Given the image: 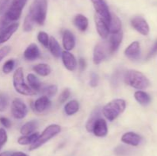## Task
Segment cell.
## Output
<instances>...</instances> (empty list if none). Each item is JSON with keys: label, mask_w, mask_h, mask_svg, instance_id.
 <instances>
[{"label": "cell", "mask_w": 157, "mask_h": 156, "mask_svg": "<svg viewBox=\"0 0 157 156\" xmlns=\"http://www.w3.org/2000/svg\"><path fill=\"white\" fill-rule=\"evenodd\" d=\"M126 84L137 90H145L150 86V81L141 72L135 70H129L125 72L124 76Z\"/></svg>", "instance_id": "obj_1"}, {"label": "cell", "mask_w": 157, "mask_h": 156, "mask_svg": "<svg viewBox=\"0 0 157 156\" xmlns=\"http://www.w3.org/2000/svg\"><path fill=\"white\" fill-rule=\"evenodd\" d=\"M47 9V0H34L29 8L28 15L33 19L35 23L39 25H43L46 19Z\"/></svg>", "instance_id": "obj_2"}, {"label": "cell", "mask_w": 157, "mask_h": 156, "mask_svg": "<svg viewBox=\"0 0 157 156\" xmlns=\"http://www.w3.org/2000/svg\"><path fill=\"white\" fill-rule=\"evenodd\" d=\"M126 109V101L123 99H115L106 104L102 109V113L109 121L116 119Z\"/></svg>", "instance_id": "obj_3"}, {"label": "cell", "mask_w": 157, "mask_h": 156, "mask_svg": "<svg viewBox=\"0 0 157 156\" xmlns=\"http://www.w3.org/2000/svg\"><path fill=\"white\" fill-rule=\"evenodd\" d=\"M61 132V126L57 124H52V125H48L46 127L45 129L42 132L41 135L38 137V139L30 145L29 147V150L30 151H33V150L37 149L41 145H44V143L52 139L57 135L59 134Z\"/></svg>", "instance_id": "obj_4"}, {"label": "cell", "mask_w": 157, "mask_h": 156, "mask_svg": "<svg viewBox=\"0 0 157 156\" xmlns=\"http://www.w3.org/2000/svg\"><path fill=\"white\" fill-rule=\"evenodd\" d=\"M13 87L16 92L21 95L25 96H34L36 94V92L30 88L29 86L25 84L24 80L23 69L18 67L13 74Z\"/></svg>", "instance_id": "obj_5"}, {"label": "cell", "mask_w": 157, "mask_h": 156, "mask_svg": "<svg viewBox=\"0 0 157 156\" xmlns=\"http://www.w3.org/2000/svg\"><path fill=\"white\" fill-rule=\"evenodd\" d=\"M26 3L27 0H12L9 8L5 12V15L11 21H17L21 17V12Z\"/></svg>", "instance_id": "obj_6"}, {"label": "cell", "mask_w": 157, "mask_h": 156, "mask_svg": "<svg viewBox=\"0 0 157 156\" xmlns=\"http://www.w3.org/2000/svg\"><path fill=\"white\" fill-rule=\"evenodd\" d=\"M11 111H12V114L15 119H21L25 117L27 115L28 107L21 99L16 98L12 101Z\"/></svg>", "instance_id": "obj_7"}, {"label": "cell", "mask_w": 157, "mask_h": 156, "mask_svg": "<svg viewBox=\"0 0 157 156\" xmlns=\"http://www.w3.org/2000/svg\"><path fill=\"white\" fill-rule=\"evenodd\" d=\"M91 2L94 7L96 15H99L110 24L111 14L105 0H91Z\"/></svg>", "instance_id": "obj_8"}, {"label": "cell", "mask_w": 157, "mask_h": 156, "mask_svg": "<svg viewBox=\"0 0 157 156\" xmlns=\"http://www.w3.org/2000/svg\"><path fill=\"white\" fill-rule=\"evenodd\" d=\"M108 50V44L100 42L95 46L94 50L93 61L95 64H99L106 58Z\"/></svg>", "instance_id": "obj_9"}, {"label": "cell", "mask_w": 157, "mask_h": 156, "mask_svg": "<svg viewBox=\"0 0 157 156\" xmlns=\"http://www.w3.org/2000/svg\"><path fill=\"white\" fill-rule=\"evenodd\" d=\"M131 25L133 28L143 35H147L150 32V26L144 18L136 16L131 19Z\"/></svg>", "instance_id": "obj_10"}, {"label": "cell", "mask_w": 157, "mask_h": 156, "mask_svg": "<svg viewBox=\"0 0 157 156\" xmlns=\"http://www.w3.org/2000/svg\"><path fill=\"white\" fill-rule=\"evenodd\" d=\"M94 21L97 31H98L100 36L104 39L107 38L108 37L109 33H110V28H109L110 24L107 21H105L104 18H102L96 14H95Z\"/></svg>", "instance_id": "obj_11"}, {"label": "cell", "mask_w": 157, "mask_h": 156, "mask_svg": "<svg viewBox=\"0 0 157 156\" xmlns=\"http://www.w3.org/2000/svg\"><path fill=\"white\" fill-rule=\"evenodd\" d=\"M110 34H111V35H110V40H109L108 50L109 53L113 54L117 51L118 47L121 45V42H122L123 37H124V34H123L122 30Z\"/></svg>", "instance_id": "obj_12"}, {"label": "cell", "mask_w": 157, "mask_h": 156, "mask_svg": "<svg viewBox=\"0 0 157 156\" xmlns=\"http://www.w3.org/2000/svg\"><path fill=\"white\" fill-rule=\"evenodd\" d=\"M124 54L129 59L132 61H136L140 58V44L138 41L132 42L127 48L125 49Z\"/></svg>", "instance_id": "obj_13"}, {"label": "cell", "mask_w": 157, "mask_h": 156, "mask_svg": "<svg viewBox=\"0 0 157 156\" xmlns=\"http://www.w3.org/2000/svg\"><path fill=\"white\" fill-rule=\"evenodd\" d=\"M92 132L94 134L95 136H98V137H105L108 132L107 124L105 119L102 118L98 119L94 125Z\"/></svg>", "instance_id": "obj_14"}, {"label": "cell", "mask_w": 157, "mask_h": 156, "mask_svg": "<svg viewBox=\"0 0 157 156\" xmlns=\"http://www.w3.org/2000/svg\"><path fill=\"white\" fill-rule=\"evenodd\" d=\"M61 57L62 58L63 64H64L66 69H67L70 71L75 70L77 66H78V63H77V60L75 57L71 53H70L67 50H64L61 53Z\"/></svg>", "instance_id": "obj_15"}, {"label": "cell", "mask_w": 157, "mask_h": 156, "mask_svg": "<svg viewBox=\"0 0 157 156\" xmlns=\"http://www.w3.org/2000/svg\"><path fill=\"white\" fill-rule=\"evenodd\" d=\"M142 140V137L139 134L133 132H128L123 135L121 138V141L127 145H133V146H137L140 145Z\"/></svg>", "instance_id": "obj_16"}, {"label": "cell", "mask_w": 157, "mask_h": 156, "mask_svg": "<svg viewBox=\"0 0 157 156\" xmlns=\"http://www.w3.org/2000/svg\"><path fill=\"white\" fill-rule=\"evenodd\" d=\"M63 47L65 50H71L75 47V38L73 33L69 30H65L62 36Z\"/></svg>", "instance_id": "obj_17"}, {"label": "cell", "mask_w": 157, "mask_h": 156, "mask_svg": "<svg viewBox=\"0 0 157 156\" xmlns=\"http://www.w3.org/2000/svg\"><path fill=\"white\" fill-rule=\"evenodd\" d=\"M40 57V50L37 44H31L24 52V58L26 61H33Z\"/></svg>", "instance_id": "obj_18"}, {"label": "cell", "mask_w": 157, "mask_h": 156, "mask_svg": "<svg viewBox=\"0 0 157 156\" xmlns=\"http://www.w3.org/2000/svg\"><path fill=\"white\" fill-rule=\"evenodd\" d=\"M18 26H19V24L17 22L12 23L10 25L8 26L4 31L1 32L0 34V45L3 43L6 42L8 40L10 39L11 37L12 36L14 33L18 30Z\"/></svg>", "instance_id": "obj_19"}, {"label": "cell", "mask_w": 157, "mask_h": 156, "mask_svg": "<svg viewBox=\"0 0 157 156\" xmlns=\"http://www.w3.org/2000/svg\"><path fill=\"white\" fill-rule=\"evenodd\" d=\"M51 104L52 102L49 98L45 96H42L38 98L34 102V108L38 113H43L51 106Z\"/></svg>", "instance_id": "obj_20"}, {"label": "cell", "mask_w": 157, "mask_h": 156, "mask_svg": "<svg viewBox=\"0 0 157 156\" xmlns=\"http://www.w3.org/2000/svg\"><path fill=\"white\" fill-rule=\"evenodd\" d=\"M101 108L100 106H98L92 111L91 113H90V116H89L88 119H87V123H86V129H87V132H92V130H93V127L95 122H96L98 119L101 118Z\"/></svg>", "instance_id": "obj_21"}, {"label": "cell", "mask_w": 157, "mask_h": 156, "mask_svg": "<svg viewBox=\"0 0 157 156\" xmlns=\"http://www.w3.org/2000/svg\"><path fill=\"white\" fill-rule=\"evenodd\" d=\"M74 24L80 31L85 32L88 27V19L84 15L78 14L74 18Z\"/></svg>", "instance_id": "obj_22"}, {"label": "cell", "mask_w": 157, "mask_h": 156, "mask_svg": "<svg viewBox=\"0 0 157 156\" xmlns=\"http://www.w3.org/2000/svg\"><path fill=\"white\" fill-rule=\"evenodd\" d=\"M38 126V122L37 120H32L29 122H26L25 124L21 126V129H20V132L23 136H26V135H30L33 133L35 131Z\"/></svg>", "instance_id": "obj_23"}, {"label": "cell", "mask_w": 157, "mask_h": 156, "mask_svg": "<svg viewBox=\"0 0 157 156\" xmlns=\"http://www.w3.org/2000/svg\"><path fill=\"white\" fill-rule=\"evenodd\" d=\"M48 48L51 53L55 58H58L61 56V50L58 41L54 37H51L49 39Z\"/></svg>", "instance_id": "obj_24"}, {"label": "cell", "mask_w": 157, "mask_h": 156, "mask_svg": "<svg viewBox=\"0 0 157 156\" xmlns=\"http://www.w3.org/2000/svg\"><path fill=\"white\" fill-rule=\"evenodd\" d=\"M27 80L31 89H32L36 93L38 91H41V88H42V84L35 74L29 73L27 76Z\"/></svg>", "instance_id": "obj_25"}, {"label": "cell", "mask_w": 157, "mask_h": 156, "mask_svg": "<svg viewBox=\"0 0 157 156\" xmlns=\"http://www.w3.org/2000/svg\"><path fill=\"white\" fill-rule=\"evenodd\" d=\"M134 97L136 100L143 106L148 105L151 101L150 95L146 92L142 91V90H138V91L135 92Z\"/></svg>", "instance_id": "obj_26"}, {"label": "cell", "mask_w": 157, "mask_h": 156, "mask_svg": "<svg viewBox=\"0 0 157 156\" xmlns=\"http://www.w3.org/2000/svg\"><path fill=\"white\" fill-rule=\"evenodd\" d=\"M79 102L77 100L74 99V100L69 101L65 106H64V112L67 116H72L77 113L79 110Z\"/></svg>", "instance_id": "obj_27"}, {"label": "cell", "mask_w": 157, "mask_h": 156, "mask_svg": "<svg viewBox=\"0 0 157 156\" xmlns=\"http://www.w3.org/2000/svg\"><path fill=\"white\" fill-rule=\"evenodd\" d=\"M33 70L40 76H46L50 74L52 72V68L47 64H38L34 66Z\"/></svg>", "instance_id": "obj_28"}, {"label": "cell", "mask_w": 157, "mask_h": 156, "mask_svg": "<svg viewBox=\"0 0 157 156\" xmlns=\"http://www.w3.org/2000/svg\"><path fill=\"white\" fill-rule=\"evenodd\" d=\"M39 136L38 132H33L30 135H26L20 137L18 139V142L20 145H32Z\"/></svg>", "instance_id": "obj_29"}, {"label": "cell", "mask_w": 157, "mask_h": 156, "mask_svg": "<svg viewBox=\"0 0 157 156\" xmlns=\"http://www.w3.org/2000/svg\"><path fill=\"white\" fill-rule=\"evenodd\" d=\"M110 33H113V32H119L122 30V24L120 18L117 16L116 15H111V18H110Z\"/></svg>", "instance_id": "obj_30"}, {"label": "cell", "mask_w": 157, "mask_h": 156, "mask_svg": "<svg viewBox=\"0 0 157 156\" xmlns=\"http://www.w3.org/2000/svg\"><path fill=\"white\" fill-rule=\"evenodd\" d=\"M124 73L125 72H124L123 69H118L116 71L113 73V74L112 75L111 77V84L113 87L116 88L117 87H118L121 83V79H124Z\"/></svg>", "instance_id": "obj_31"}, {"label": "cell", "mask_w": 157, "mask_h": 156, "mask_svg": "<svg viewBox=\"0 0 157 156\" xmlns=\"http://www.w3.org/2000/svg\"><path fill=\"white\" fill-rule=\"evenodd\" d=\"M41 92L42 93L43 96H45L48 98L52 97L58 92V87L56 85H49L44 87H42Z\"/></svg>", "instance_id": "obj_32"}, {"label": "cell", "mask_w": 157, "mask_h": 156, "mask_svg": "<svg viewBox=\"0 0 157 156\" xmlns=\"http://www.w3.org/2000/svg\"><path fill=\"white\" fill-rule=\"evenodd\" d=\"M38 41L44 46V47H48V43H49V37L46 32H39L38 34Z\"/></svg>", "instance_id": "obj_33"}, {"label": "cell", "mask_w": 157, "mask_h": 156, "mask_svg": "<svg viewBox=\"0 0 157 156\" xmlns=\"http://www.w3.org/2000/svg\"><path fill=\"white\" fill-rule=\"evenodd\" d=\"M15 60L13 59H10V60H8L6 63L4 64L2 67V71L4 73H11V72L13 70L14 67H15Z\"/></svg>", "instance_id": "obj_34"}, {"label": "cell", "mask_w": 157, "mask_h": 156, "mask_svg": "<svg viewBox=\"0 0 157 156\" xmlns=\"http://www.w3.org/2000/svg\"><path fill=\"white\" fill-rule=\"evenodd\" d=\"M34 24H35V21H33V19L29 15H27V16L25 18L24 25H23V28H24L25 32L32 31V28H33Z\"/></svg>", "instance_id": "obj_35"}, {"label": "cell", "mask_w": 157, "mask_h": 156, "mask_svg": "<svg viewBox=\"0 0 157 156\" xmlns=\"http://www.w3.org/2000/svg\"><path fill=\"white\" fill-rule=\"evenodd\" d=\"M9 106V98L6 94H0V112L6 111Z\"/></svg>", "instance_id": "obj_36"}, {"label": "cell", "mask_w": 157, "mask_h": 156, "mask_svg": "<svg viewBox=\"0 0 157 156\" xmlns=\"http://www.w3.org/2000/svg\"><path fill=\"white\" fill-rule=\"evenodd\" d=\"M11 22H12V21L6 17V15H5V14L2 16L0 17V34H1V32H2V31H4L8 26L10 25Z\"/></svg>", "instance_id": "obj_37"}, {"label": "cell", "mask_w": 157, "mask_h": 156, "mask_svg": "<svg viewBox=\"0 0 157 156\" xmlns=\"http://www.w3.org/2000/svg\"><path fill=\"white\" fill-rule=\"evenodd\" d=\"M71 95V91L68 88L65 89L62 91V93L60 94L59 98H58V101H59L60 103H64V102L67 100L69 97H70Z\"/></svg>", "instance_id": "obj_38"}, {"label": "cell", "mask_w": 157, "mask_h": 156, "mask_svg": "<svg viewBox=\"0 0 157 156\" xmlns=\"http://www.w3.org/2000/svg\"><path fill=\"white\" fill-rule=\"evenodd\" d=\"M128 148L124 146V145H119L115 148L114 152L117 156H124L128 154Z\"/></svg>", "instance_id": "obj_39"}, {"label": "cell", "mask_w": 157, "mask_h": 156, "mask_svg": "<svg viewBox=\"0 0 157 156\" xmlns=\"http://www.w3.org/2000/svg\"><path fill=\"white\" fill-rule=\"evenodd\" d=\"M8 140V136L5 128H0V148L6 143Z\"/></svg>", "instance_id": "obj_40"}, {"label": "cell", "mask_w": 157, "mask_h": 156, "mask_svg": "<svg viewBox=\"0 0 157 156\" xmlns=\"http://www.w3.org/2000/svg\"><path fill=\"white\" fill-rule=\"evenodd\" d=\"M90 85L92 87H96L98 85V83H99V76L97 74L94 72H92L90 73Z\"/></svg>", "instance_id": "obj_41"}, {"label": "cell", "mask_w": 157, "mask_h": 156, "mask_svg": "<svg viewBox=\"0 0 157 156\" xmlns=\"http://www.w3.org/2000/svg\"><path fill=\"white\" fill-rule=\"evenodd\" d=\"M11 51V47L9 46H4L0 48V62L7 56Z\"/></svg>", "instance_id": "obj_42"}, {"label": "cell", "mask_w": 157, "mask_h": 156, "mask_svg": "<svg viewBox=\"0 0 157 156\" xmlns=\"http://www.w3.org/2000/svg\"><path fill=\"white\" fill-rule=\"evenodd\" d=\"M156 54H157V40L155 41V43L153 44V47H152V48L150 49V52H149L148 54H147V60H149V59H150V58H152L153 56H154V55H156Z\"/></svg>", "instance_id": "obj_43"}, {"label": "cell", "mask_w": 157, "mask_h": 156, "mask_svg": "<svg viewBox=\"0 0 157 156\" xmlns=\"http://www.w3.org/2000/svg\"><path fill=\"white\" fill-rule=\"evenodd\" d=\"M0 122H1L2 125L4 127H6V128H10L11 125H12V122H11V121L6 117L0 118Z\"/></svg>", "instance_id": "obj_44"}, {"label": "cell", "mask_w": 157, "mask_h": 156, "mask_svg": "<svg viewBox=\"0 0 157 156\" xmlns=\"http://www.w3.org/2000/svg\"><path fill=\"white\" fill-rule=\"evenodd\" d=\"M10 0H0V15L4 13Z\"/></svg>", "instance_id": "obj_45"}, {"label": "cell", "mask_w": 157, "mask_h": 156, "mask_svg": "<svg viewBox=\"0 0 157 156\" xmlns=\"http://www.w3.org/2000/svg\"><path fill=\"white\" fill-rule=\"evenodd\" d=\"M78 67H79V69L81 71H84V70L87 67V62H86L85 59L81 58L78 61Z\"/></svg>", "instance_id": "obj_46"}, {"label": "cell", "mask_w": 157, "mask_h": 156, "mask_svg": "<svg viewBox=\"0 0 157 156\" xmlns=\"http://www.w3.org/2000/svg\"><path fill=\"white\" fill-rule=\"evenodd\" d=\"M10 156H29L28 154H26L25 153L21 152V151H17V152H14L12 154H11Z\"/></svg>", "instance_id": "obj_47"}, {"label": "cell", "mask_w": 157, "mask_h": 156, "mask_svg": "<svg viewBox=\"0 0 157 156\" xmlns=\"http://www.w3.org/2000/svg\"><path fill=\"white\" fill-rule=\"evenodd\" d=\"M11 153L9 151H4V152H2L0 154V156H10Z\"/></svg>", "instance_id": "obj_48"}, {"label": "cell", "mask_w": 157, "mask_h": 156, "mask_svg": "<svg viewBox=\"0 0 157 156\" xmlns=\"http://www.w3.org/2000/svg\"><path fill=\"white\" fill-rule=\"evenodd\" d=\"M0 149H1V148H0Z\"/></svg>", "instance_id": "obj_49"}]
</instances>
